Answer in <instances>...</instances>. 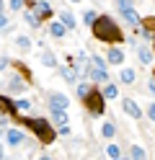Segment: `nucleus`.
Instances as JSON below:
<instances>
[{"label": "nucleus", "mask_w": 155, "mask_h": 160, "mask_svg": "<svg viewBox=\"0 0 155 160\" xmlns=\"http://www.w3.org/2000/svg\"><path fill=\"white\" fill-rule=\"evenodd\" d=\"M23 3H26V0H10V8H13V11L18 13V11H21V5H23Z\"/></svg>", "instance_id": "29"}, {"label": "nucleus", "mask_w": 155, "mask_h": 160, "mask_svg": "<svg viewBox=\"0 0 155 160\" xmlns=\"http://www.w3.org/2000/svg\"><path fill=\"white\" fill-rule=\"evenodd\" d=\"M129 158H132V160H147V152H145V147L132 145V147H129Z\"/></svg>", "instance_id": "12"}, {"label": "nucleus", "mask_w": 155, "mask_h": 160, "mask_svg": "<svg viewBox=\"0 0 155 160\" xmlns=\"http://www.w3.org/2000/svg\"><path fill=\"white\" fill-rule=\"evenodd\" d=\"M96 18H98V16H96V11H88V13H83V21H85V23H90V26L96 23Z\"/></svg>", "instance_id": "23"}, {"label": "nucleus", "mask_w": 155, "mask_h": 160, "mask_svg": "<svg viewBox=\"0 0 155 160\" xmlns=\"http://www.w3.org/2000/svg\"><path fill=\"white\" fill-rule=\"evenodd\" d=\"M0 114H5V116H10V119H16V116H18V106L10 101L8 96H0Z\"/></svg>", "instance_id": "5"}, {"label": "nucleus", "mask_w": 155, "mask_h": 160, "mask_svg": "<svg viewBox=\"0 0 155 160\" xmlns=\"http://www.w3.org/2000/svg\"><path fill=\"white\" fill-rule=\"evenodd\" d=\"M0 13H3V0H0Z\"/></svg>", "instance_id": "37"}, {"label": "nucleus", "mask_w": 155, "mask_h": 160, "mask_svg": "<svg viewBox=\"0 0 155 160\" xmlns=\"http://www.w3.org/2000/svg\"><path fill=\"white\" fill-rule=\"evenodd\" d=\"M103 96H106V101H109V98H116L119 96V88L116 85H106V88H103Z\"/></svg>", "instance_id": "18"}, {"label": "nucleus", "mask_w": 155, "mask_h": 160, "mask_svg": "<svg viewBox=\"0 0 155 160\" xmlns=\"http://www.w3.org/2000/svg\"><path fill=\"white\" fill-rule=\"evenodd\" d=\"M16 70H18L21 75H23V80H26V83H31V72H28V67H26V65H21V62H16Z\"/></svg>", "instance_id": "20"}, {"label": "nucleus", "mask_w": 155, "mask_h": 160, "mask_svg": "<svg viewBox=\"0 0 155 160\" xmlns=\"http://www.w3.org/2000/svg\"><path fill=\"white\" fill-rule=\"evenodd\" d=\"M39 160H52V158H47V155H41V158H39Z\"/></svg>", "instance_id": "36"}, {"label": "nucleus", "mask_w": 155, "mask_h": 160, "mask_svg": "<svg viewBox=\"0 0 155 160\" xmlns=\"http://www.w3.org/2000/svg\"><path fill=\"white\" fill-rule=\"evenodd\" d=\"M16 106H18V111H26V108H28L31 103L26 101V98H21V101H16Z\"/></svg>", "instance_id": "27"}, {"label": "nucleus", "mask_w": 155, "mask_h": 160, "mask_svg": "<svg viewBox=\"0 0 155 160\" xmlns=\"http://www.w3.org/2000/svg\"><path fill=\"white\" fill-rule=\"evenodd\" d=\"M142 36H145V39L155 36V16H147V18L142 21Z\"/></svg>", "instance_id": "9"}, {"label": "nucleus", "mask_w": 155, "mask_h": 160, "mask_svg": "<svg viewBox=\"0 0 155 160\" xmlns=\"http://www.w3.org/2000/svg\"><path fill=\"white\" fill-rule=\"evenodd\" d=\"M49 34L54 36V39H62V36L67 34V26L62 23V21H54V23H49Z\"/></svg>", "instance_id": "10"}, {"label": "nucleus", "mask_w": 155, "mask_h": 160, "mask_svg": "<svg viewBox=\"0 0 155 160\" xmlns=\"http://www.w3.org/2000/svg\"><path fill=\"white\" fill-rule=\"evenodd\" d=\"M26 21H28L31 26H39V16H34V13H26Z\"/></svg>", "instance_id": "28"}, {"label": "nucleus", "mask_w": 155, "mask_h": 160, "mask_svg": "<svg viewBox=\"0 0 155 160\" xmlns=\"http://www.w3.org/2000/svg\"><path fill=\"white\" fill-rule=\"evenodd\" d=\"M106 62H111V65H121V62H124V52H121V49H116V47H111L109 52H106Z\"/></svg>", "instance_id": "8"}, {"label": "nucleus", "mask_w": 155, "mask_h": 160, "mask_svg": "<svg viewBox=\"0 0 155 160\" xmlns=\"http://www.w3.org/2000/svg\"><path fill=\"white\" fill-rule=\"evenodd\" d=\"M152 80H155V70H152Z\"/></svg>", "instance_id": "40"}, {"label": "nucleus", "mask_w": 155, "mask_h": 160, "mask_svg": "<svg viewBox=\"0 0 155 160\" xmlns=\"http://www.w3.org/2000/svg\"><path fill=\"white\" fill-rule=\"evenodd\" d=\"M116 3H119V8H121V16H124V21H127V23H132V26L142 23V21H140V16H137V11L132 8V0H116Z\"/></svg>", "instance_id": "4"}, {"label": "nucleus", "mask_w": 155, "mask_h": 160, "mask_svg": "<svg viewBox=\"0 0 155 160\" xmlns=\"http://www.w3.org/2000/svg\"><path fill=\"white\" fill-rule=\"evenodd\" d=\"M5 158V150H3V145H0V160H3Z\"/></svg>", "instance_id": "34"}, {"label": "nucleus", "mask_w": 155, "mask_h": 160, "mask_svg": "<svg viewBox=\"0 0 155 160\" xmlns=\"http://www.w3.org/2000/svg\"><path fill=\"white\" fill-rule=\"evenodd\" d=\"M70 3H80V0H70Z\"/></svg>", "instance_id": "38"}, {"label": "nucleus", "mask_w": 155, "mask_h": 160, "mask_svg": "<svg viewBox=\"0 0 155 160\" xmlns=\"http://www.w3.org/2000/svg\"><path fill=\"white\" fill-rule=\"evenodd\" d=\"M36 16H39V18H49V16H52V8H49V3L39 0V3H36Z\"/></svg>", "instance_id": "13"}, {"label": "nucleus", "mask_w": 155, "mask_h": 160, "mask_svg": "<svg viewBox=\"0 0 155 160\" xmlns=\"http://www.w3.org/2000/svg\"><path fill=\"white\" fill-rule=\"evenodd\" d=\"M111 160H121V158H111Z\"/></svg>", "instance_id": "39"}, {"label": "nucleus", "mask_w": 155, "mask_h": 160, "mask_svg": "<svg viewBox=\"0 0 155 160\" xmlns=\"http://www.w3.org/2000/svg\"><path fill=\"white\" fill-rule=\"evenodd\" d=\"M8 67V59H0V70H5Z\"/></svg>", "instance_id": "32"}, {"label": "nucleus", "mask_w": 155, "mask_h": 160, "mask_svg": "<svg viewBox=\"0 0 155 160\" xmlns=\"http://www.w3.org/2000/svg\"><path fill=\"white\" fill-rule=\"evenodd\" d=\"M121 108H124V114L132 116V119H140V116H142V108L134 103L132 98H124V101H121Z\"/></svg>", "instance_id": "7"}, {"label": "nucleus", "mask_w": 155, "mask_h": 160, "mask_svg": "<svg viewBox=\"0 0 155 160\" xmlns=\"http://www.w3.org/2000/svg\"><path fill=\"white\" fill-rule=\"evenodd\" d=\"M16 44H18V47H23V49H28V47H31V42H28L26 36H18V39H16Z\"/></svg>", "instance_id": "26"}, {"label": "nucleus", "mask_w": 155, "mask_h": 160, "mask_svg": "<svg viewBox=\"0 0 155 160\" xmlns=\"http://www.w3.org/2000/svg\"><path fill=\"white\" fill-rule=\"evenodd\" d=\"M16 122L26 124V127H28V129H31V132H34L44 145H52V142H54V137H57V134H54V129L49 127L47 119H36V116H16Z\"/></svg>", "instance_id": "2"}, {"label": "nucleus", "mask_w": 155, "mask_h": 160, "mask_svg": "<svg viewBox=\"0 0 155 160\" xmlns=\"http://www.w3.org/2000/svg\"><path fill=\"white\" fill-rule=\"evenodd\" d=\"M21 139H23V134H21L18 132V129H10V132H8V145H21Z\"/></svg>", "instance_id": "15"}, {"label": "nucleus", "mask_w": 155, "mask_h": 160, "mask_svg": "<svg viewBox=\"0 0 155 160\" xmlns=\"http://www.w3.org/2000/svg\"><path fill=\"white\" fill-rule=\"evenodd\" d=\"M150 91H152V93H155V80H150Z\"/></svg>", "instance_id": "35"}, {"label": "nucleus", "mask_w": 155, "mask_h": 160, "mask_svg": "<svg viewBox=\"0 0 155 160\" xmlns=\"http://www.w3.org/2000/svg\"><path fill=\"white\" fill-rule=\"evenodd\" d=\"M67 96H62V93H52L49 96V108H52V111H65V108H67Z\"/></svg>", "instance_id": "6"}, {"label": "nucleus", "mask_w": 155, "mask_h": 160, "mask_svg": "<svg viewBox=\"0 0 155 160\" xmlns=\"http://www.w3.org/2000/svg\"><path fill=\"white\" fill-rule=\"evenodd\" d=\"M106 155H109V158H119V147H116V145H109V147H106Z\"/></svg>", "instance_id": "25"}, {"label": "nucleus", "mask_w": 155, "mask_h": 160, "mask_svg": "<svg viewBox=\"0 0 155 160\" xmlns=\"http://www.w3.org/2000/svg\"><path fill=\"white\" fill-rule=\"evenodd\" d=\"M137 59H140L142 65H150L152 62V52H150L147 47H137Z\"/></svg>", "instance_id": "11"}, {"label": "nucleus", "mask_w": 155, "mask_h": 160, "mask_svg": "<svg viewBox=\"0 0 155 160\" xmlns=\"http://www.w3.org/2000/svg\"><path fill=\"white\" fill-rule=\"evenodd\" d=\"M3 26H5V16L0 13V28H3Z\"/></svg>", "instance_id": "33"}, {"label": "nucleus", "mask_w": 155, "mask_h": 160, "mask_svg": "<svg viewBox=\"0 0 155 160\" xmlns=\"http://www.w3.org/2000/svg\"><path fill=\"white\" fill-rule=\"evenodd\" d=\"M52 116H54V122H57L59 127H62V124L67 122V114H65V111H52Z\"/></svg>", "instance_id": "22"}, {"label": "nucleus", "mask_w": 155, "mask_h": 160, "mask_svg": "<svg viewBox=\"0 0 155 160\" xmlns=\"http://www.w3.org/2000/svg\"><path fill=\"white\" fill-rule=\"evenodd\" d=\"M88 93H90V85H88V83H80V85H78V96H80V98H85Z\"/></svg>", "instance_id": "24"}, {"label": "nucleus", "mask_w": 155, "mask_h": 160, "mask_svg": "<svg viewBox=\"0 0 155 160\" xmlns=\"http://www.w3.org/2000/svg\"><path fill=\"white\" fill-rule=\"evenodd\" d=\"M10 88H16V91H18V88H23V83H21V78H13V80H10Z\"/></svg>", "instance_id": "30"}, {"label": "nucleus", "mask_w": 155, "mask_h": 160, "mask_svg": "<svg viewBox=\"0 0 155 160\" xmlns=\"http://www.w3.org/2000/svg\"><path fill=\"white\" fill-rule=\"evenodd\" d=\"M147 114H150V119H152V122H155V103H152V106L147 108Z\"/></svg>", "instance_id": "31"}, {"label": "nucleus", "mask_w": 155, "mask_h": 160, "mask_svg": "<svg viewBox=\"0 0 155 160\" xmlns=\"http://www.w3.org/2000/svg\"><path fill=\"white\" fill-rule=\"evenodd\" d=\"M59 21L65 23L67 28H75V18H72V13H70V11H62V13H59Z\"/></svg>", "instance_id": "16"}, {"label": "nucleus", "mask_w": 155, "mask_h": 160, "mask_svg": "<svg viewBox=\"0 0 155 160\" xmlns=\"http://www.w3.org/2000/svg\"><path fill=\"white\" fill-rule=\"evenodd\" d=\"M119 78H121V83H134V70L132 67H121Z\"/></svg>", "instance_id": "14"}, {"label": "nucleus", "mask_w": 155, "mask_h": 160, "mask_svg": "<svg viewBox=\"0 0 155 160\" xmlns=\"http://www.w3.org/2000/svg\"><path fill=\"white\" fill-rule=\"evenodd\" d=\"M41 62H44L47 67H54L57 59H54V54H52V52H44V54H41Z\"/></svg>", "instance_id": "19"}, {"label": "nucleus", "mask_w": 155, "mask_h": 160, "mask_svg": "<svg viewBox=\"0 0 155 160\" xmlns=\"http://www.w3.org/2000/svg\"><path fill=\"white\" fill-rule=\"evenodd\" d=\"M62 75H65L67 83H75V70L72 67H62Z\"/></svg>", "instance_id": "21"}, {"label": "nucleus", "mask_w": 155, "mask_h": 160, "mask_svg": "<svg viewBox=\"0 0 155 160\" xmlns=\"http://www.w3.org/2000/svg\"><path fill=\"white\" fill-rule=\"evenodd\" d=\"M90 28H93V36H96L98 42H106V44H119V42H124L121 28L116 26V21H114L111 16H98L96 23H93Z\"/></svg>", "instance_id": "1"}, {"label": "nucleus", "mask_w": 155, "mask_h": 160, "mask_svg": "<svg viewBox=\"0 0 155 160\" xmlns=\"http://www.w3.org/2000/svg\"><path fill=\"white\" fill-rule=\"evenodd\" d=\"M124 160H127V158H124Z\"/></svg>", "instance_id": "41"}, {"label": "nucleus", "mask_w": 155, "mask_h": 160, "mask_svg": "<svg viewBox=\"0 0 155 160\" xmlns=\"http://www.w3.org/2000/svg\"><path fill=\"white\" fill-rule=\"evenodd\" d=\"M152 39H155V36H152Z\"/></svg>", "instance_id": "42"}, {"label": "nucleus", "mask_w": 155, "mask_h": 160, "mask_svg": "<svg viewBox=\"0 0 155 160\" xmlns=\"http://www.w3.org/2000/svg\"><path fill=\"white\" fill-rule=\"evenodd\" d=\"M114 132H116V129H114V124H111V122H106V124L101 127V137H106V139H109V137H114Z\"/></svg>", "instance_id": "17"}, {"label": "nucleus", "mask_w": 155, "mask_h": 160, "mask_svg": "<svg viewBox=\"0 0 155 160\" xmlns=\"http://www.w3.org/2000/svg\"><path fill=\"white\" fill-rule=\"evenodd\" d=\"M83 106H85L93 116H103V111H106V96H103V91L90 88V93L83 98Z\"/></svg>", "instance_id": "3"}]
</instances>
